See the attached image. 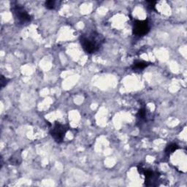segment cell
Segmentation results:
<instances>
[{"mask_svg":"<svg viewBox=\"0 0 187 187\" xmlns=\"http://www.w3.org/2000/svg\"><path fill=\"white\" fill-rule=\"evenodd\" d=\"M133 34L135 36L142 37L147 35L150 31L149 21L147 20L144 21H135L133 24Z\"/></svg>","mask_w":187,"mask_h":187,"instance_id":"5","label":"cell"},{"mask_svg":"<svg viewBox=\"0 0 187 187\" xmlns=\"http://www.w3.org/2000/svg\"><path fill=\"white\" fill-rule=\"evenodd\" d=\"M10 161H11V164H18L19 163H21V156L18 155V154H14L11 159H10Z\"/></svg>","mask_w":187,"mask_h":187,"instance_id":"8","label":"cell"},{"mask_svg":"<svg viewBox=\"0 0 187 187\" xmlns=\"http://www.w3.org/2000/svg\"><path fill=\"white\" fill-rule=\"evenodd\" d=\"M67 127L59 122H56L50 130V134L56 143H61L63 141L67 132Z\"/></svg>","mask_w":187,"mask_h":187,"instance_id":"4","label":"cell"},{"mask_svg":"<svg viewBox=\"0 0 187 187\" xmlns=\"http://www.w3.org/2000/svg\"><path fill=\"white\" fill-rule=\"evenodd\" d=\"M45 6L47 9L53 10L56 8V2L53 0H50V1H46L45 2Z\"/></svg>","mask_w":187,"mask_h":187,"instance_id":"9","label":"cell"},{"mask_svg":"<svg viewBox=\"0 0 187 187\" xmlns=\"http://www.w3.org/2000/svg\"><path fill=\"white\" fill-rule=\"evenodd\" d=\"M11 11L16 22L19 25H25L29 23L32 21V16L24 9V8L19 5H11Z\"/></svg>","mask_w":187,"mask_h":187,"instance_id":"2","label":"cell"},{"mask_svg":"<svg viewBox=\"0 0 187 187\" xmlns=\"http://www.w3.org/2000/svg\"><path fill=\"white\" fill-rule=\"evenodd\" d=\"M10 81V79L8 77H5L4 75H1V80H0V83H1V88L3 89Z\"/></svg>","mask_w":187,"mask_h":187,"instance_id":"10","label":"cell"},{"mask_svg":"<svg viewBox=\"0 0 187 187\" xmlns=\"http://www.w3.org/2000/svg\"><path fill=\"white\" fill-rule=\"evenodd\" d=\"M105 41V38L100 34L96 32H91L82 35L80 42L83 49L89 54L98 51Z\"/></svg>","mask_w":187,"mask_h":187,"instance_id":"1","label":"cell"},{"mask_svg":"<svg viewBox=\"0 0 187 187\" xmlns=\"http://www.w3.org/2000/svg\"><path fill=\"white\" fill-rule=\"evenodd\" d=\"M146 110L145 109H140V110H139V111H138L137 114V118L139 119H140V120H143V119H146Z\"/></svg>","mask_w":187,"mask_h":187,"instance_id":"11","label":"cell"},{"mask_svg":"<svg viewBox=\"0 0 187 187\" xmlns=\"http://www.w3.org/2000/svg\"><path fill=\"white\" fill-rule=\"evenodd\" d=\"M137 170L140 174H143L145 176V183L146 186H156L159 185L158 181H159L160 178L159 172L145 169L142 164L138 165Z\"/></svg>","mask_w":187,"mask_h":187,"instance_id":"3","label":"cell"},{"mask_svg":"<svg viewBox=\"0 0 187 187\" xmlns=\"http://www.w3.org/2000/svg\"><path fill=\"white\" fill-rule=\"evenodd\" d=\"M146 3H147V8L148 10H149V11H155V5H156V2H154V1H147L146 2Z\"/></svg>","mask_w":187,"mask_h":187,"instance_id":"12","label":"cell"},{"mask_svg":"<svg viewBox=\"0 0 187 187\" xmlns=\"http://www.w3.org/2000/svg\"><path fill=\"white\" fill-rule=\"evenodd\" d=\"M149 65V62H134V65H132V68L133 70H144L146 67H147Z\"/></svg>","mask_w":187,"mask_h":187,"instance_id":"6","label":"cell"},{"mask_svg":"<svg viewBox=\"0 0 187 187\" xmlns=\"http://www.w3.org/2000/svg\"><path fill=\"white\" fill-rule=\"evenodd\" d=\"M178 148L179 147H178V145L176 144V143H171V144L168 145L166 149H165V154L167 155H170L173 152H175L176 150H178Z\"/></svg>","mask_w":187,"mask_h":187,"instance_id":"7","label":"cell"}]
</instances>
